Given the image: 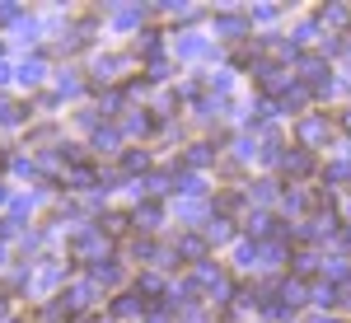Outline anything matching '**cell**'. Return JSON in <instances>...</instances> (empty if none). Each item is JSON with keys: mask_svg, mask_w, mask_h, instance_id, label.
Segmentation results:
<instances>
[{"mask_svg": "<svg viewBox=\"0 0 351 323\" xmlns=\"http://www.w3.org/2000/svg\"><path fill=\"white\" fill-rule=\"evenodd\" d=\"M295 132H300V141H304V150H309V145H328V141H332V122H328V112H304Z\"/></svg>", "mask_w": 351, "mask_h": 323, "instance_id": "cell-1", "label": "cell"}, {"mask_svg": "<svg viewBox=\"0 0 351 323\" xmlns=\"http://www.w3.org/2000/svg\"><path fill=\"white\" fill-rule=\"evenodd\" d=\"M281 169H286L291 178H309V174H314V155H309L304 145H300V150H286V155H281Z\"/></svg>", "mask_w": 351, "mask_h": 323, "instance_id": "cell-2", "label": "cell"}, {"mask_svg": "<svg viewBox=\"0 0 351 323\" xmlns=\"http://www.w3.org/2000/svg\"><path fill=\"white\" fill-rule=\"evenodd\" d=\"M319 24L332 28V38H342V28L351 24V10L347 5H324V10H319Z\"/></svg>", "mask_w": 351, "mask_h": 323, "instance_id": "cell-3", "label": "cell"}, {"mask_svg": "<svg viewBox=\"0 0 351 323\" xmlns=\"http://www.w3.org/2000/svg\"><path fill=\"white\" fill-rule=\"evenodd\" d=\"M206 243L211 239H202V235H183V239H178V258H188V263L202 267V263H206Z\"/></svg>", "mask_w": 351, "mask_h": 323, "instance_id": "cell-4", "label": "cell"}, {"mask_svg": "<svg viewBox=\"0 0 351 323\" xmlns=\"http://www.w3.org/2000/svg\"><path fill=\"white\" fill-rule=\"evenodd\" d=\"M324 183H328V188H342V183H351V160L332 155V160L324 164Z\"/></svg>", "mask_w": 351, "mask_h": 323, "instance_id": "cell-5", "label": "cell"}, {"mask_svg": "<svg viewBox=\"0 0 351 323\" xmlns=\"http://www.w3.org/2000/svg\"><path fill=\"white\" fill-rule=\"evenodd\" d=\"M234 263H239L243 272H248V267H263V243H248V239H243L239 248H234Z\"/></svg>", "mask_w": 351, "mask_h": 323, "instance_id": "cell-6", "label": "cell"}, {"mask_svg": "<svg viewBox=\"0 0 351 323\" xmlns=\"http://www.w3.org/2000/svg\"><path fill=\"white\" fill-rule=\"evenodd\" d=\"M309 304H319V309H337V286H328V281L309 286Z\"/></svg>", "mask_w": 351, "mask_h": 323, "instance_id": "cell-7", "label": "cell"}, {"mask_svg": "<svg viewBox=\"0 0 351 323\" xmlns=\"http://www.w3.org/2000/svg\"><path fill=\"white\" fill-rule=\"evenodd\" d=\"M216 33H225V38H243V33H248V19H243V14H220Z\"/></svg>", "mask_w": 351, "mask_h": 323, "instance_id": "cell-8", "label": "cell"}, {"mask_svg": "<svg viewBox=\"0 0 351 323\" xmlns=\"http://www.w3.org/2000/svg\"><path fill=\"white\" fill-rule=\"evenodd\" d=\"M319 38H328V33H319V24H314V19H304V24L291 33V43H295V47H309V43H319Z\"/></svg>", "mask_w": 351, "mask_h": 323, "instance_id": "cell-9", "label": "cell"}, {"mask_svg": "<svg viewBox=\"0 0 351 323\" xmlns=\"http://www.w3.org/2000/svg\"><path fill=\"white\" fill-rule=\"evenodd\" d=\"M281 211H286V215H304V211H309V197H304L300 188H291L286 197H281Z\"/></svg>", "mask_w": 351, "mask_h": 323, "instance_id": "cell-10", "label": "cell"}, {"mask_svg": "<svg viewBox=\"0 0 351 323\" xmlns=\"http://www.w3.org/2000/svg\"><path fill=\"white\" fill-rule=\"evenodd\" d=\"M206 52V38H202V33H183V38H178V56H202Z\"/></svg>", "mask_w": 351, "mask_h": 323, "instance_id": "cell-11", "label": "cell"}, {"mask_svg": "<svg viewBox=\"0 0 351 323\" xmlns=\"http://www.w3.org/2000/svg\"><path fill=\"white\" fill-rule=\"evenodd\" d=\"M248 197H253V202H263V206H267V202H276V183H271V178H258V183H253V188H248Z\"/></svg>", "mask_w": 351, "mask_h": 323, "instance_id": "cell-12", "label": "cell"}, {"mask_svg": "<svg viewBox=\"0 0 351 323\" xmlns=\"http://www.w3.org/2000/svg\"><path fill=\"white\" fill-rule=\"evenodd\" d=\"M319 267H324L319 253H295V281H300V276H309V272H319Z\"/></svg>", "mask_w": 351, "mask_h": 323, "instance_id": "cell-13", "label": "cell"}, {"mask_svg": "<svg viewBox=\"0 0 351 323\" xmlns=\"http://www.w3.org/2000/svg\"><path fill=\"white\" fill-rule=\"evenodd\" d=\"M136 220H141V230H155V225L164 220V211L155 206V202H150V206H141V211H136Z\"/></svg>", "mask_w": 351, "mask_h": 323, "instance_id": "cell-14", "label": "cell"}, {"mask_svg": "<svg viewBox=\"0 0 351 323\" xmlns=\"http://www.w3.org/2000/svg\"><path fill=\"white\" fill-rule=\"evenodd\" d=\"M178 192H188V197H202V192H206V183H202L197 174H183V178H178Z\"/></svg>", "mask_w": 351, "mask_h": 323, "instance_id": "cell-15", "label": "cell"}, {"mask_svg": "<svg viewBox=\"0 0 351 323\" xmlns=\"http://www.w3.org/2000/svg\"><path fill=\"white\" fill-rule=\"evenodd\" d=\"M206 239H211V243H225V239H230V220H211Z\"/></svg>", "mask_w": 351, "mask_h": 323, "instance_id": "cell-16", "label": "cell"}, {"mask_svg": "<svg viewBox=\"0 0 351 323\" xmlns=\"http://www.w3.org/2000/svg\"><path fill=\"white\" fill-rule=\"evenodd\" d=\"M188 164H211V145H192V150H188Z\"/></svg>", "mask_w": 351, "mask_h": 323, "instance_id": "cell-17", "label": "cell"}, {"mask_svg": "<svg viewBox=\"0 0 351 323\" xmlns=\"http://www.w3.org/2000/svg\"><path fill=\"white\" fill-rule=\"evenodd\" d=\"M206 84H211L216 94H225V89H230V84H234V80H230V71H216V75H211V80H206Z\"/></svg>", "mask_w": 351, "mask_h": 323, "instance_id": "cell-18", "label": "cell"}, {"mask_svg": "<svg viewBox=\"0 0 351 323\" xmlns=\"http://www.w3.org/2000/svg\"><path fill=\"white\" fill-rule=\"evenodd\" d=\"M19 80H24V84H38V80H43V66H38V61H33V66H24V71H19Z\"/></svg>", "mask_w": 351, "mask_h": 323, "instance_id": "cell-19", "label": "cell"}, {"mask_svg": "<svg viewBox=\"0 0 351 323\" xmlns=\"http://www.w3.org/2000/svg\"><path fill=\"white\" fill-rule=\"evenodd\" d=\"M141 291H145V296H160V291H164L160 276H141Z\"/></svg>", "mask_w": 351, "mask_h": 323, "instance_id": "cell-20", "label": "cell"}, {"mask_svg": "<svg viewBox=\"0 0 351 323\" xmlns=\"http://www.w3.org/2000/svg\"><path fill=\"white\" fill-rule=\"evenodd\" d=\"M112 309H117V314H136V309H141V304H136L132 296H122V300H117V304H112Z\"/></svg>", "mask_w": 351, "mask_h": 323, "instance_id": "cell-21", "label": "cell"}, {"mask_svg": "<svg viewBox=\"0 0 351 323\" xmlns=\"http://www.w3.org/2000/svg\"><path fill=\"white\" fill-rule=\"evenodd\" d=\"M337 243H342V248L351 253V220H342V230H337Z\"/></svg>", "mask_w": 351, "mask_h": 323, "instance_id": "cell-22", "label": "cell"}, {"mask_svg": "<svg viewBox=\"0 0 351 323\" xmlns=\"http://www.w3.org/2000/svg\"><path fill=\"white\" fill-rule=\"evenodd\" d=\"M342 132L351 136V108H347V112H342Z\"/></svg>", "mask_w": 351, "mask_h": 323, "instance_id": "cell-23", "label": "cell"}, {"mask_svg": "<svg viewBox=\"0 0 351 323\" xmlns=\"http://www.w3.org/2000/svg\"><path fill=\"white\" fill-rule=\"evenodd\" d=\"M342 160H351V141H347V150H342Z\"/></svg>", "mask_w": 351, "mask_h": 323, "instance_id": "cell-24", "label": "cell"}, {"mask_svg": "<svg viewBox=\"0 0 351 323\" xmlns=\"http://www.w3.org/2000/svg\"><path fill=\"white\" fill-rule=\"evenodd\" d=\"M0 314H5V304H0Z\"/></svg>", "mask_w": 351, "mask_h": 323, "instance_id": "cell-25", "label": "cell"}, {"mask_svg": "<svg viewBox=\"0 0 351 323\" xmlns=\"http://www.w3.org/2000/svg\"><path fill=\"white\" fill-rule=\"evenodd\" d=\"M347 84H351V80H347Z\"/></svg>", "mask_w": 351, "mask_h": 323, "instance_id": "cell-26", "label": "cell"}]
</instances>
